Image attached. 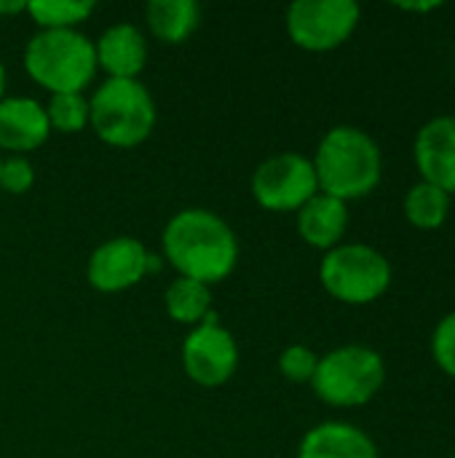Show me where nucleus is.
I'll list each match as a JSON object with an SVG mask.
<instances>
[{"instance_id":"f257e3e1","label":"nucleus","mask_w":455,"mask_h":458,"mask_svg":"<svg viewBox=\"0 0 455 458\" xmlns=\"http://www.w3.org/2000/svg\"><path fill=\"white\" fill-rule=\"evenodd\" d=\"M164 255L180 276L206 287L228 279L239 263L233 228L209 209H182L164 228Z\"/></svg>"},{"instance_id":"f03ea898","label":"nucleus","mask_w":455,"mask_h":458,"mask_svg":"<svg viewBox=\"0 0 455 458\" xmlns=\"http://www.w3.org/2000/svg\"><path fill=\"white\" fill-rule=\"evenodd\" d=\"M319 193L341 201L362 199L373 193L383 174V158L378 142L357 126H333L311 158Z\"/></svg>"},{"instance_id":"7ed1b4c3","label":"nucleus","mask_w":455,"mask_h":458,"mask_svg":"<svg viewBox=\"0 0 455 458\" xmlns=\"http://www.w3.org/2000/svg\"><path fill=\"white\" fill-rule=\"evenodd\" d=\"M24 67L51 94H83L97 72L94 43L78 30H40L24 48Z\"/></svg>"},{"instance_id":"20e7f679","label":"nucleus","mask_w":455,"mask_h":458,"mask_svg":"<svg viewBox=\"0 0 455 458\" xmlns=\"http://www.w3.org/2000/svg\"><path fill=\"white\" fill-rule=\"evenodd\" d=\"M94 134L113 148H137L156 129V102L139 81L107 78L88 99Z\"/></svg>"},{"instance_id":"39448f33","label":"nucleus","mask_w":455,"mask_h":458,"mask_svg":"<svg viewBox=\"0 0 455 458\" xmlns=\"http://www.w3.org/2000/svg\"><path fill=\"white\" fill-rule=\"evenodd\" d=\"M386 381L383 357L359 344L341 346L319 357L311 389L316 397L335 408H359L367 405Z\"/></svg>"},{"instance_id":"423d86ee","label":"nucleus","mask_w":455,"mask_h":458,"mask_svg":"<svg viewBox=\"0 0 455 458\" xmlns=\"http://www.w3.org/2000/svg\"><path fill=\"white\" fill-rule=\"evenodd\" d=\"M322 287L341 303H375L392 284V263L370 244H338L322 258Z\"/></svg>"},{"instance_id":"0eeeda50","label":"nucleus","mask_w":455,"mask_h":458,"mask_svg":"<svg viewBox=\"0 0 455 458\" xmlns=\"http://www.w3.org/2000/svg\"><path fill=\"white\" fill-rule=\"evenodd\" d=\"M359 16L354 0H295L287 8V35L303 51H333L354 35Z\"/></svg>"},{"instance_id":"6e6552de","label":"nucleus","mask_w":455,"mask_h":458,"mask_svg":"<svg viewBox=\"0 0 455 458\" xmlns=\"http://www.w3.org/2000/svg\"><path fill=\"white\" fill-rule=\"evenodd\" d=\"M316 193L314 164L300 153L271 156L252 174V196L268 212H298Z\"/></svg>"},{"instance_id":"1a4fd4ad","label":"nucleus","mask_w":455,"mask_h":458,"mask_svg":"<svg viewBox=\"0 0 455 458\" xmlns=\"http://www.w3.org/2000/svg\"><path fill=\"white\" fill-rule=\"evenodd\" d=\"M182 368L188 378L204 389H217L233 378L239 368V346L231 330L220 325L217 314H209L185 338Z\"/></svg>"},{"instance_id":"9d476101","label":"nucleus","mask_w":455,"mask_h":458,"mask_svg":"<svg viewBox=\"0 0 455 458\" xmlns=\"http://www.w3.org/2000/svg\"><path fill=\"white\" fill-rule=\"evenodd\" d=\"M156 255L145 250L139 239L115 236L94 250L88 258V284L99 293H123L142 282L147 271H153Z\"/></svg>"},{"instance_id":"9b49d317","label":"nucleus","mask_w":455,"mask_h":458,"mask_svg":"<svg viewBox=\"0 0 455 458\" xmlns=\"http://www.w3.org/2000/svg\"><path fill=\"white\" fill-rule=\"evenodd\" d=\"M413 158L424 182L455 193V115H437L424 123L413 142Z\"/></svg>"},{"instance_id":"f8f14e48","label":"nucleus","mask_w":455,"mask_h":458,"mask_svg":"<svg viewBox=\"0 0 455 458\" xmlns=\"http://www.w3.org/2000/svg\"><path fill=\"white\" fill-rule=\"evenodd\" d=\"M51 134L46 107L32 97H3L0 99V148L27 153L40 148Z\"/></svg>"},{"instance_id":"ddd939ff","label":"nucleus","mask_w":455,"mask_h":458,"mask_svg":"<svg viewBox=\"0 0 455 458\" xmlns=\"http://www.w3.org/2000/svg\"><path fill=\"white\" fill-rule=\"evenodd\" d=\"M97 67L113 81H137L147 62V40L134 24H113L94 43Z\"/></svg>"},{"instance_id":"4468645a","label":"nucleus","mask_w":455,"mask_h":458,"mask_svg":"<svg viewBox=\"0 0 455 458\" xmlns=\"http://www.w3.org/2000/svg\"><path fill=\"white\" fill-rule=\"evenodd\" d=\"M298 458H378V448L359 427L346 421H324L303 437Z\"/></svg>"},{"instance_id":"2eb2a0df","label":"nucleus","mask_w":455,"mask_h":458,"mask_svg":"<svg viewBox=\"0 0 455 458\" xmlns=\"http://www.w3.org/2000/svg\"><path fill=\"white\" fill-rule=\"evenodd\" d=\"M349 228V204L327 193H316L298 209V233L316 250H335Z\"/></svg>"},{"instance_id":"dca6fc26","label":"nucleus","mask_w":455,"mask_h":458,"mask_svg":"<svg viewBox=\"0 0 455 458\" xmlns=\"http://www.w3.org/2000/svg\"><path fill=\"white\" fill-rule=\"evenodd\" d=\"M145 21L153 38L177 46L188 40L201 24V5L193 0H150L145 5Z\"/></svg>"},{"instance_id":"f3484780","label":"nucleus","mask_w":455,"mask_h":458,"mask_svg":"<svg viewBox=\"0 0 455 458\" xmlns=\"http://www.w3.org/2000/svg\"><path fill=\"white\" fill-rule=\"evenodd\" d=\"M164 306H166V314L180 322V325H201L212 311V290L201 282H193V279H174L166 293H164Z\"/></svg>"},{"instance_id":"a211bd4d","label":"nucleus","mask_w":455,"mask_h":458,"mask_svg":"<svg viewBox=\"0 0 455 458\" xmlns=\"http://www.w3.org/2000/svg\"><path fill=\"white\" fill-rule=\"evenodd\" d=\"M448 212H451V196L432 182L421 180L405 196V215H408L410 225H416L421 231L440 228L448 220Z\"/></svg>"},{"instance_id":"6ab92c4d","label":"nucleus","mask_w":455,"mask_h":458,"mask_svg":"<svg viewBox=\"0 0 455 458\" xmlns=\"http://www.w3.org/2000/svg\"><path fill=\"white\" fill-rule=\"evenodd\" d=\"M27 13L40 30H75L94 13L91 0H32Z\"/></svg>"},{"instance_id":"aec40b11","label":"nucleus","mask_w":455,"mask_h":458,"mask_svg":"<svg viewBox=\"0 0 455 458\" xmlns=\"http://www.w3.org/2000/svg\"><path fill=\"white\" fill-rule=\"evenodd\" d=\"M46 118L51 131L78 134L88 126V99L83 94H51Z\"/></svg>"},{"instance_id":"412c9836","label":"nucleus","mask_w":455,"mask_h":458,"mask_svg":"<svg viewBox=\"0 0 455 458\" xmlns=\"http://www.w3.org/2000/svg\"><path fill=\"white\" fill-rule=\"evenodd\" d=\"M316 365H319V357L308 346H300V344L287 346L279 357V373L292 384H311Z\"/></svg>"},{"instance_id":"4be33fe9","label":"nucleus","mask_w":455,"mask_h":458,"mask_svg":"<svg viewBox=\"0 0 455 458\" xmlns=\"http://www.w3.org/2000/svg\"><path fill=\"white\" fill-rule=\"evenodd\" d=\"M35 185V169L24 156H11L0 164V191L21 196Z\"/></svg>"},{"instance_id":"5701e85b","label":"nucleus","mask_w":455,"mask_h":458,"mask_svg":"<svg viewBox=\"0 0 455 458\" xmlns=\"http://www.w3.org/2000/svg\"><path fill=\"white\" fill-rule=\"evenodd\" d=\"M432 357L437 368L455 378V311L448 314L432 335Z\"/></svg>"},{"instance_id":"b1692460","label":"nucleus","mask_w":455,"mask_h":458,"mask_svg":"<svg viewBox=\"0 0 455 458\" xmlns=\"http://www.w3.org/2000/svg\"><path fill=\"white\" fill-rule=\"evenodd\" d=\"M397 8H402V11H416V13H426V11L442 8V3H397Z\"/></svg>"},{"instance_id":"393cba45","label":"nucleus","mask_w":455,"mask_h":458,"mask_svg":"<svg viewBox=\"0 0 455 458\" xmlns=\"http://www.w3.org/2000/svg\"><path fill=\"white\" fill-rule=\"evenodd\" d=\"M27 11V3L24 0H16V3H0V16H11V13H21Z\"/></svg>"},{"instance_id":"a878e982","label":"nucleus","mask_w":455,"mask_h":458,"mask_svg":"<svg viewBox=\"0 0 455 458\" xmlns=\"http://www.w3.org/2000/svg\"><path fill=\"white\" fill-rule=\"evenodd\" d=\"M3 91H5V67L0 62V99H3Z\"/></svg>"},{"instance_id":"bb28decb","label":"nucleus","mask_w":455,"mask_h":458,"mask_svg":"<svg viewBox=\"0 0 455 458\" xmlns=\"http://www.w3.org/2000/svg\"><path fill=\"white\" fill-rule=\"evenodd\" d=\"M0 164H3V158H0Z\"/></svg>"},{"instance_id":"cd10ccee","label":"nucleus","mask_w":455,"mask_h":458,"mask_svg":"<svg viewBox=\"0 0 455 458\" xmlns=\"http://www.w3.org/2000/svg\"><path fill=\"white\" fill-rule=\"evenodd\" d=\"M451 458H455V454H453V456H451Z\"/></svg>"}]
</instances>
